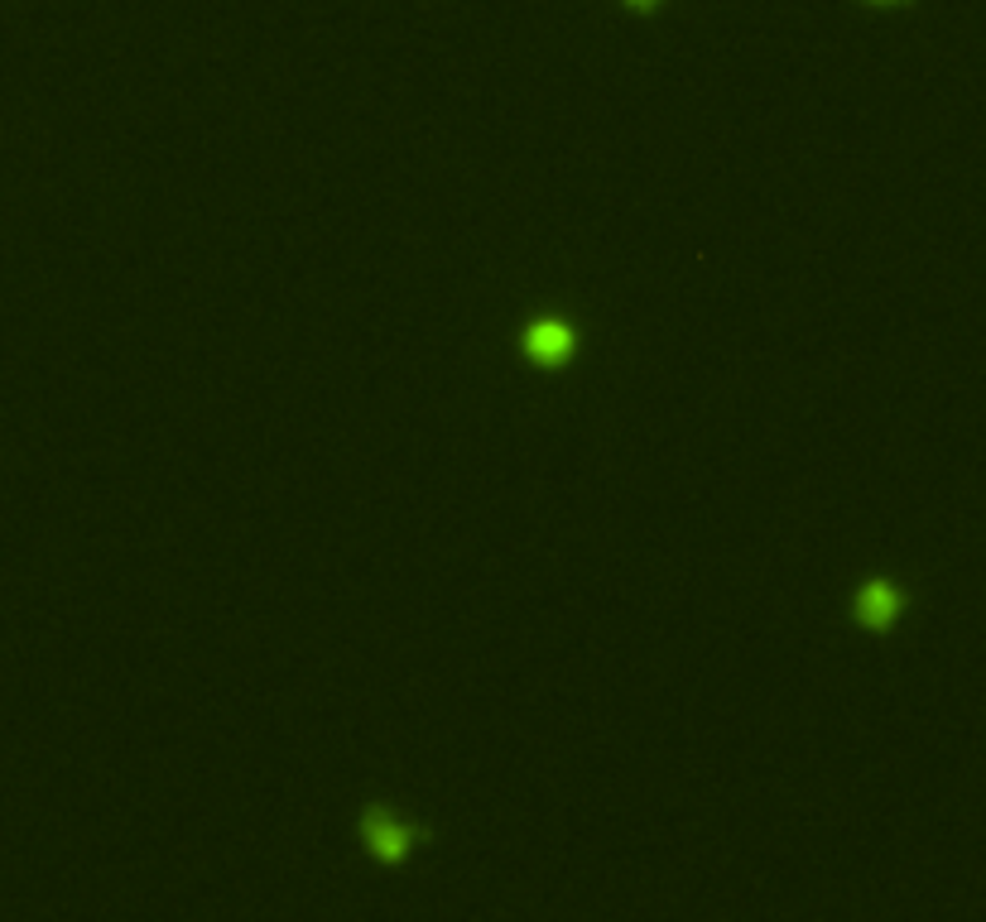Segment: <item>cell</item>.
<instances>
[{
  "instance_id": "cell-1",
  "label": "cell",
  "mask_w": 986,
  "mask_h": 922,
  "mask_svg": "<svg viewBox=\"0 0 986 922\" xmlns=\"http://www.w3.org/2000/svg\"><path fill=\"white\" fill-rule=\"evenodd\" d=\"M568 346H573V336H568L564 327H539L535 336H529V351H535V356H544V361L568 356Z\"/></svg>"
},
{
  "instance_id": "cell-2",
  "label": "cell",
  "mask_w": 986,
  "mask_h": 922,
  "mask_svg": "<svg viewBox=\"0 0 986 922\" xmlns=\"http://www.w3.org/2000/svg\"><path fill=\"white\" fill-rule=\"evenodd\" d=\"M895 606H900V601H895L890 587H867V596H861V615H867L871 625H886L895 615Z\"/></svg>"
},
{
  "instance_id": "cell-3",
  "label": "cell",
  "mask_w": 986,
  "mask_h": 922,
  "mask_svg": "<svg viewBox=\"0 0 986 922\" xmlns=\"http://www.w3.org/2000/svg\"><path fill=\"white\" fill-rule=\"evenodd\" d=\"M371 841H375V851H381V855H400L404 851V836L394 832V826H385V822H371Z\"/></svg>"
}]
</instances>
